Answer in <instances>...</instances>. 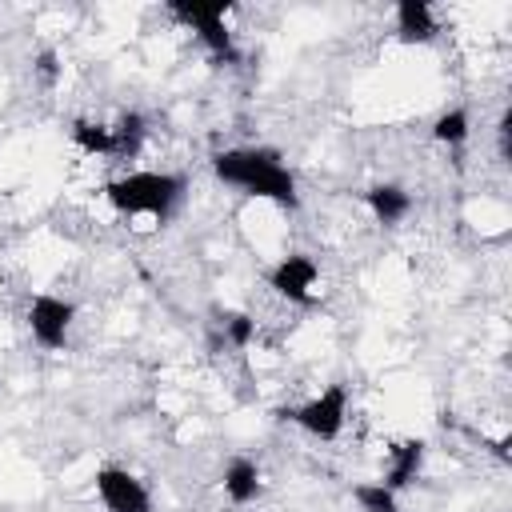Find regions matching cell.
<instances>
[{"label":"cell","instance_id":"1","mask_svg":"<svg viewBox=\"0 0 512 512\" xmlns=\"http://www.w3.org/2000/svg\"><path fill=\"white\" fill-rule=\"evenodd\" d=\"M212 172L220 184L244 192V196H256V200H272L280 208H296L300 196H296V176L292 168L284 164L280 148H268V144H248V148H224L212 156Z\"/></svg>","mask_w":512,"mask_h":512},{"label":"cell","instance_id":"2","mask_svg":"<svg viewBox=\"0 0 512 512\" xmlns=\"http://www.w3.org/2000/svg\"><path fill=\"white\" fill-rule=\"evenodd\" d=\"M184 192L188 180L180 172H128L104 184V196L120 216H152L156 224H164L176 212Z\"/></svg>","mask_w":512,"mask_h":512},{"label":"cell","instance_id":"3","mask_svg":"<svg viewBox=\"0 0 512 512\" xmlns=\"http://www.w3.org/2000/svg\"><path fill=\"white\" fill-rule=\"evenodd\" d=\"M232 8H236L232 0H172L168 4V12L200 36V44L212 52L216 64H236L240 60L236 40L228 32V12Z\"/></svg>","mask_w":512,"mask_h":512},{"label":"cell","instance_id":"4","mask_svg":"<svg viewBox=\"0 0 512 512\" xmlns=\"http://www.w3.org/2000/svg\"><path fill=\"white\" fill-rule=\"evenodd\" d=\"M280 420H292L296 428H304L316 440H336L344 420H348V388L344 384H328L320 396L304 400L300 408H280Z\"/></svg>","mask_w":512,"mask_h":512},{"label":"cell","instance_id":"5","mask_svg":"<svg viewBox=\"0 0 512 512\" xmlns=\"http://www.w3.org/2000/svg\"><path fill=\"white\" fill-rule=\"evenodd\" d=\"M316 280H320V268H316V260L304 256V252H288V256H280V260L268 268V288H272L276 296H284L288 304H296V308H312V304H316V296H312Z\"/></svg>","mask_w":512,"mask_h":512},{"label":"cell","instance_id":"6","mask_svg":"<svg viewBox=\"0 0 512 512\" xmlns=\"http://www.w3.org/2000/svg\"><path fill=\"white\" fill-rule=\"evenodd\" d=\"M72 320H76V304L64 300V296L40 292V296H32V304H28V332H32V340H36L40 348H48V352L64 348Z\"/></svg>","mask_w":512,"mask_h":512},{"label":"cell","instance_id":"7","mask_svg":"<svg viewBox=\"0 0 512 512\" xmlns=\"http://www.w3.org/2000/svg\"><path fill=\"white\" fill-rule=\"evenodd\" d=\"M96 496L104 504V512H152V496L144 488L140 476H132L128 468H116V464H104L96 468Z\"/></svg>","mask_w":512,"mask_h":512},{"label":"cell","instance_id":"8","mask_svg":"<svg viewBox=\"0 0 512 512\" xmlns=\"http://www.w3.org/2000/svg\"><path fill=\"white\" fill-rule=\"evenodd\" d=\"M364 204H368V212L376 216V224L396 228V224L412 212V192H408L404 184L384 180V184H372V188L364 192Z\"/></svg>","mask_w":512,"mask_h":512},{"label":"cell","instance_id":"9","mask_svg":"<svg viewBox=\"0 0 512 512\" xmlns=\"http://www.w3.org/2000/svg\"><path fill=\"white\" fill-rule=\"evenodd\" d=\"M396 40L400 44L436 40V12H432L428 0H400L396 4Z\"/></svg>","mask_w":512,"mask_h":512},{"label":"cell","instance_id":"10","mask_svg":"<svg viewBox=\"0 0 512 512\" xmlns=\"http://www.w3.org/2000/svg\"><path fill=\"white\" fill-rule=\"evenodd\" d=\"M424 452H428V444L424 440H400L392 452H388V468H384V488H392V492H400V488H408L416 476H420V468H424Z\"/></svg>","mask_w":512,"mask_h":512},{"label":"cell","instance_id":"11","mask_svg":"<svg viewBox=\"0 0 512 512\" xmlns=\"http://www.w3.org/2000/svg\"><path fill=\"white\" fill-rule=\"evenodd\" d=\"M224 496L232 504H252L260 496V468L248 456H232L224 464Z\"/></svg>","mask_w":512,"mask_h":512},{"label":"cell","instance_id":"12","mask_svg":"<svg viewBox=\"0 0 512 512\" xmlns=\"http://www.w3.org/2000/svg\"><path fill=\"white\" fill-rule=\"evenodd\" d=\"M144 136H148L144 112H136V108L120 112V120H116V128H112V156H116V160H132V156L144 148Z\"/></svg>","mask_w":512,"mask_h":512},{"label":"cell","instance_id":"13","mask_svg":"<svg viewBox=\"0 0 512 512\" xmlns=\"http://www.w3.org/2000/svg\"><path fill=\"white\" fill-rule=\"evenodd\" d=\"M68 132H72V144H76L80 152H88V156H112V128H108V124L76 116V120L68 124Z\"/></svg>","mask_w":512,"mask_h":512},{"label":"cell","instance_id":"14","mask_svg":"<svg viewBox=\"0 0 512 512\" xmlns=\"http://www.w3.org/2000/svg\"><path fill=\"white\" fill-rule=\"evenodd\" d=\"M468 128H472L468 112H464V108H448V112H440V116L432 120V140L444 144V148H460V144L468 140Z\"/></svg>","mask_w":512,"mask_h":512},{"label":"cell","instance_id":"15","mask_svg":"<svg viewBox=\"0 0 512 512\" xmlns=\"http://www.w3.org/2000/svg\"><path fill=\"white\" fill-rule=\"evenodd\" d=\"M352 500H356L360 512H400L396 492L384 488L380 480H376V484H352Z\"/></svg>","mask_w":512,"mask_h":512},{"label":"cell","instance_id":"16","mask_svg":"<svg viewBox=\"0 0 512 512\" xmlns=\"http://www.w3.org/2000/svg\"><path fill=\"white\" fill-rule=\"evenodd\" d=\"M220 328H224V336H228L232 348H248L256 340V320L248 312H224L220 316Z\"/></svg>","mask_w":512,"mask_h":512},{"label":"cell","instance_id":"17","mask_svg":"<svg viewBox=\"0 0 512 512\" xmlns=\"http://www.w3.org/2000/svg\"><path fill=\"white\" fill-rule=\"evenodd\" d=\"M32 68H36V76H40V84H56L60 80V56H56V48H40L36 52V60H32Z\"/></svg>","mask_w":512,"mask_h":512},{"label":"cell","instance_id":"18","mask_svg":"<svg viewBox=\"0 0 512 512\" xmlns=\"http://www.w3.org/2000/svg\"><path fill=\"white\" fill-rule=\"evenodd\" d=\"M508 128H512V108L500 112V124H496V140H500V160H508Z\"/></svg>","mask_w":512,"mask_h":512}]
</instances>
